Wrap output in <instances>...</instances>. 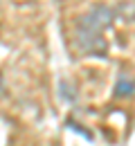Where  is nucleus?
I'll return each mask as SVG.
<instances>
[{
  "label": "nucleus",
  "instance_id": "obj_1",
  "mask_svg": "<svg viewBox=\"0 0 135 146\" xmlns=\"http://www.w3.org/2000/svg\"><path fill=\"white\" fill-rule=\"evenodd\" d=\"M115 20V9L108 5H95L88 14H83L77 23V43L88 54L104 56L108 45L101 36V32Z\"/></svg>",
  "mask_w": 135,
  "mask_h": 146
},
{
  "label": "nucleus",
  "instance_id": "obj_2",
  "mask_svg": "<svg viewBox=\"0 0 135 146\" xmlns=\"http://www.w3.org/2000/svg\"><path fill=\"white\" fill-rule=\"evenodd\" d=\"M133 94H135V79L122 76L115 86V97L117 99H124V97H133Z\"/></svg>",
  "mask_w": 135,
  "mask_h": 146
},
{
  "label": "nucleus",
  "instance_id": "obj_3",
  "mask_svg": "<svg viewBox=\"0 0 135 146\" xmlns=\"http://www.w3.org/2000/svg\"><path fill=\"white\" fill-rule=\"evenodd\" d=\"M2 92H5V81H2V74H0V97H2Z\"/></svg>",
  "mask_w": 135,
  "mask_h": 146
}]
</instances>
